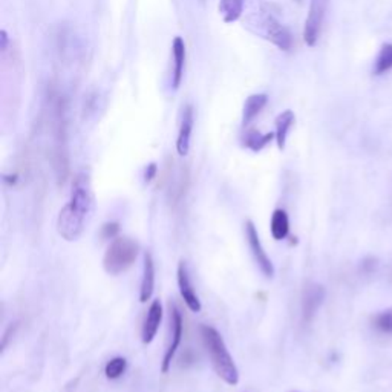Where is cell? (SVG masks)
<instances>
[{"label":"cell","instance_id":"cell-18","mask_svg":"<svg viewBox=\"0 0 392 392\" xmlns=\"http://www.w3.org/2000/svg\"><path fill=\"white\" fill-rule=\"evenodd\" d=\"M270 230L274 241H284V239L290 233V218L286 215L285 210L276 208L271 215Z\"/></svg>","mask_w":392,"mask_h":392},{"label":"cell","instance_id":"cell-13","mask_svg":"<svg viewBox=\"0 0 392 392\" xmlns=\"http://www.w3.org/2000/svg\"><path fill=\"white\" fill-rule=\"evenodd\" d=\"M172 59H174V68H172V88L179 89L181 82L184 77L186 68V43L181 37H175L172 42Z\"/></svg>","mask_w":392,"mask_h":392},{"label":"cell","instance_id":"cell-10","mask_svg":"<svg viewBox=\"0 0 392 392\" xmlns=\"http://www.w3.org/2000/svg\"><path fill=\"white\" fill-rule=\"evenodd\" d=\"M194 124H195V109L192 104H186L183 111H181L179 129H178V137H177V152L179 157L189 155Z\"/></svg>","mask_w":392,"mask_h":392},{"label":"cell","instance_id":"cell-23","mask_svg":"<svg viewBox=\"0 0 392 392\" xmlns=\"http://www.w3.org/2000/svg\"><path fill=\"white\" fill-rule=\"evenodd\" d=\"M120 232V225L117 223H106L101 227V237L103 239H116Z\"/></svg>","mask_w":392,"mask_h":392},{"label":"cell","instance_id":"cell-24","mask_svg":"<svg viewBox=\"0 0 392 392\" xmlns=\"http://www.w3.org/2000/svg\"><path fill=\"white\" fill-rule=\"evenodd\" d=\"M377 269V259L376 257H366V259H363L362 265H360V270L363 273H372Z\"/></svg>","mask_w":392,"mask_h":392},{"label":"cell","instance_id":"cell-9","mask_svg":"<svg viewBox=\"0 0 392 392\" xmlns=\"http://www.w3.org/2000/svg\"><path fill=\"white\" fill-rule=\"evenodd\" d=\"M325 286L320 284H310L302 293V322L311 323L325 301Z\"/></svg>","mask_w":392,"mask_h":392},{"label":"cell","instance_id":"cell-27","mask_svg":"<svg viewBox=\"0 0 392 392\" xmlns=\"http://www.w3.org/2000/svg\"><path fill=\"white\" fill-rule=\"evenodd\" d=\"M296 2H301V0H296Z\"/></svg>","mask_w":392,"mask_h":392},{"label":"cell","instance_id":"cell-5","mask_svg":"<svg viewBox=\"0 0 392 392\" xmlns=\"http://www.w3.org/2000/svg\"><path fill=\"white\" fill-rule=\"evenodd\" d=\"M86 219H88V215L68 203L60 210L59 218H57V232L65 241H77L84 232Z\"/></svg>","mask_w":392,"mask_h":392},{"label":"cell","instance_id":"cell-20","mask_svg":"<svg viewBox=\"0 0 392 392\" xmlns=\"http://www.w3.org/2000/svg\"><path fill=\"white\" fill-rule=\"evenodd\" d=\"M392 69V43H383L380 46L379 54L372 66L374 75H383Z\"/></svg>","mask_w":392,"mask_h":392},{"label":"cell","instance_id":"cell-4","mask_svg":"<svg viewBox=\"0 0 392 392\" xmlns=\"http://www.w3.org/2000/svg\"><path fill=\"white\" fill-rule=\"evenodd\" d=\"M140 254V245L130 237H116L103 257V269L111 276L128 271Z\"/></svg>","mask_w":392,"mask_h":392},{"label":"cell","instance_id":"cell-2","mask_svg":"<svg viewBox=\"0 0 392 392\" xmlns=\"http://www.w3.org/2000/svg\"><path fill=\"white\" fill-rule=\"evenodd\" d=\"M47 123H50L52 133V150L51 159L55 177L59 183H65L69 172V155H68V101L65 95L51 88L47 92Z\"/></svg>","mask_w":392,"mask_h":392},{"label":"cell","instance_id":"cell-16","mask_svg":"<svg viewBox=\"0 0 392 392\" xmlns=\"http://www.w3.org/2000/svg\"><path fill=\"white\" fill-rule=\"evenodd\" d=\"M294 121H296L294 112L290 111V109L281 112L279 116L276 117V121H274L276 130H274V133H276V142H277V147H279V150L285 149L286 137H289V132L293 128Z\"/></svg>","mask_w":392,"mask_h":392},{"label":"cell","instance_id":"cell-11","mask_svg":"<svg viewBox=\"0 0 392 392\" xmlns=\"http://www.w3.org/2000/svg\"><path fill=\"white\" fill-rule=\"evenodd\" d=\"M177 281H178L179 294H181V298H183L184 303L187 305V308L194 313H199L201 308H203V305H201V301L194 289L192 281H190L189 270H187V265L184 261H181L178 265Z\"/></svg>","mask_w":392,"mask_h":392},{"label":"cell","instance_id":"cell-8","mask_svg":"<svg viewBox=\"0 0 392 392\" xmlns=\"http://www.w3.org/2000/svg\"><path fill=\"white\" fill-rule=\"evenodd\" d=\"M170 325H172V339H170V345L166 349L164 357H162L161 363V372L162 374H167L172 362L175 359V354L181 347V342H183V332H184V320H183V314H181L179 308L175 303L170 305Z\"/></svg>","mask_w":392,"mask_h":392},{"label":"cell","instance_id":"cell-14","mask_svg":"<svg viewBox=\"0 0 392 392\" xmlns=\"http://www.w3.org/2000/svg\"><path fill=\"white\" fill-rule=\"evenodd\" d=\"M155 291V262L149 252L145 253V264H142V277L140 286V302L146 303L152 299Z\"/></svg>","mask_w":392,"mask_h":392},{"label":"cell","instance_id":"cell-12","mask_svg":"<svg viewBox=\"0 0 392 392\" xmlns=\"http://www.w3.org/2000/svg\"><path fill=\"white\" fill-rule=\"evenodd\" d=\"M161 322H162V305L159 299H157L150 303L145 323H142V328H141V340L145 345H149V343L154 342V339L158 334V330L161 327Z\"/></svg>","mask_w":392,"mask_h":392},{"label":"cell","instance_id":"cell-19","mask_svg":"<svg viewBox=\"0 0 392 392\" xmlns=\"http://www.w3.org/2000/svg\"><path fill=\"white\" fill-rule=\"evenodd\" d=\"M245 0H219L218 11L225 23L237 22L244 13Z\"/></svg>","mask_w":392,"mask_h":392},{"label":"cell","instance_id":"cell-25","mask_svg":"<svg viewBox=\"0 0 392 392\" xmlns=\"http://www.w3.org/2000/svg\"><path fill=\"white\" fill-rule=\"evenodd\" d=\"M157 174H158L157 162H150V164L145 170V181H146V183H152V181L155 179Z\"/></svg>","mask_w":392,"mask_h":392},{"label":"cell","instance_id":"cell-3","mask_svg":"<svg viewBox=\"0 0 392 392\" xmlns=\"http://www.w3.org/2000/svg\"><path fill=\"white\" fill-rule=\"evenodd\" d=\"M199 336L203 340V345L206 348L207 356L212 363V368L215 369L216 376L223 379L227 385H237L239 383V371L236 363L228 352L225 342L219 331L210 325H201Z\"/></svg>","mask_w":392,"mask_h":392},{"label":"cell","instance_id":"cell-7","mask_svg":"<svg viewBox=\"0 0 392 392\" xmlns=\"http://www.w3.org/2000/svg\"><path fill=\"white\" fill-rule=\"evenodd\" d=\"M244 227H245L247 244H248V248H250V252L254 257V262L257 265V269L261 270V273L267 277V279H271V277L274 276V267H273L270 256L267 254L265 248L261 242L259 233H257V228L254 227V224L252 221H247Z\"/></svg>","mask_w":392,"mask_h":392},{"label":"cell","instance_id":"cell-15","mask_svg":"<svg viewBox=\"0 0 392 392\" xmlns=\"http://www.w3.org/2000/svg\"><path fill=\"white\" fill-rule=\"evenodd\" d=\"M269 103V95L267 94H253L248 97L244 103V109H242V126L247 128L259 113L262 109L267 106Z\"/></svg>","mask_w":392,"mask_h":392},{"label":"cell","instance_id":"cell-21","mask_svg":"<svg viewBox=\"0 0 392 392\" xmlns=\"http://www.w3.org/2000/svg\"><path fill=\"white\" fill-rule=\"evenodd\" d=\"M371 325L380 334H386V336L392 334V307L377 311L371 318Z\"/></svg>","mask_w":392,"mask_h":392},{"label":"cell","instance_id":"cell-1","mask_svg":"<svg viewBox=\"0 0 392 392\" xmlns=\"http://www.w3.org/2000/svg\"><path fill=\"white\" fill-rule=\"evenodd\" d=\"M242 23L245 30L270 42L281 51L289 52L293 47V34L282 21L281 9L269 0H245Z\"/></svg>","mask_w":392,"mask_h":392},{"label":"cell","instance_id":"cell-17","mask_svg":"<svg viewBox=\"0 0 392 392\" xmlns=\"http://www.w3.org/2000/svg\"><path fill=\"white\" fill-rule=\"evenodd\" d=\"M273 140H276L274 132L262 133L257 129H248L242 135V145L244 147L250 149L253 152H261L264 147L269 146Z\"/></svg>","mask_w":392,"mask_h":392},{"label":"cell","instance_id":"cell-22","mask_svg":"<svg viewBox=\"0 0 392 392\" xmlns=\"http://www.w3.org/2000/svg\"><path fill=\"white\" fill-rule=\"evenodd\" d=\"M128 362L124 357H113L106 363V368H104V374L111 380L120 379L124 372H126Z\"/></svg>","mask_w":392,"mask_h":392},{"label":"cell","instance_id":"cell-26","mask_svg":"<svg viewBox=\"0 0 392 392\" xmlns=\"http://www.w3.org/2000/svg\"><path fill=\"white\" fill-rule=\"evenodd\" d=\"M0 40H2V43H0V47H2V51H6V47H8V34L6 31H0Z\"/></svg>","mask_w":392,"mask_h":392},{"label":"cell","instance_id":"cell-6","mask_svg":"<svg viewBox=\"0 0 392 392\" xmlns=\"http://www.w3.org/2000/svg\"><path fill=\"white\" fill-rule=\"evenodd\" d=\"M330 0H310V9L303 26V42L313 47L318 45Z\"/></svg>","mask_w":392,"mask_h":392}]
</instances>
